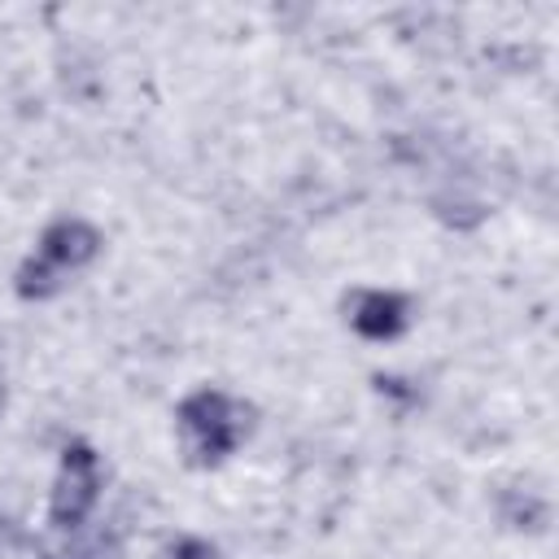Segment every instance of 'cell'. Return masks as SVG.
Here are the masks:
<instances>
[{"label": "cell", "instance_id": "obj_1", "mask_svg": "<svg viewBox=\"0 0 559 559\" xmlns=\"http://www.w3.org/2000/svg\"><path fill=\"white\" fill-rule=\"evenodd\" d=\"M179 432H183V445H188L192 463H201V467L218 463L249 432V406L231 402L218 389H201V393L179 402Z\"/></svg>", "mask_w": 559, "mask_h": 559}, {"label": "cell", "instance_id": "obj_2", "mask_svg": "<svg viewBox=\"0 0 559 559\" xmlns=\"http://www.w3.org/2000/svg\"><path fill=\"white\" fill-rule=\"evenodd\" d=\"M96 493H100V463L92 454V445L74 441L66 445L61 454V476L52 485V498H48V515L57 528H79L87 520V511L96 507Z\"/></svg>", "mask_w": 559, "mask_h": 559}, {"label": "cell", "instance_id": "obj_3", "mask_svg": "<svg viewBox=\"0 0 559 559\" xmlns=\"http://www.w3.org/2000/svg\"><path fill=\"white\" fill-rule=\"evenodd\" d=\"M96 253H100V236H96V227L83 223V218H57V223L44 231V240H39V258H44L48 266H57L61 275L87 266Z\"/></svg>", "mask_w": 559, "mask_h": 559}, {"label": "cell", "instance_id": "obj_4", "mask_svg": "<svg viewBox=\"0 0 559 559\" xmlns=\"http://www.w3.org/2000/svg\"><path fill=\"white\" fill-rule=\"evenodd\" d=\"M411 306H406V297H397V293H354V301H349V323H354V332L358 336H367V341H393L402 328H406V314Z\"/></svg>", "mask_w": 559, "mask_h": 559}, {"label": "cell", "instance_id": "obj_5", "mask_svg": "<svg viewBox=\"0 0 559 559\" xmlns=\"http://www.w3.org/2000/svg\"><path fill=\"white\" fill-rule=\"evenodd\" d=\"M61 284H66V275H61L57 266H48L39 253L26 258L22 271H17V293H22L26 301H44V297H52Z\"/></svg>", "mask_w": 559, "mask_h": 559}, {"label": "cell", "instance_id": "obj_6", "mask_svg": "<svg viewBox=\"0 0 559 559\" xmlns=\"http://www.w3.org/2000/svg\"><path fill=\"white\" fill-rule=\"evenodd\" d=\"M502 520L511 528H542L546 524V502L524 493V489H507L502 493Z\"/></svg>", "mask_w": 559, "mask_h": 559}, {"label": "cell", "instance_id": "obj_7", "mask_svg": "<svg viewBox=\"0 0 559 559\" xmlns=\"http://www.w3.org/2000/svg\"><path fill=\"white\" fill-rule=\"evenodd\" d=\"M432 210H437V218L450 223V227H476V223L485 218L480 201H463V197H437Z\"/></svg>", "mask_w": 559, "mask_h": 559}, {"label": "cell", "instance_id": "obj_8", "mask_svg": "<svg viewBox=\"0 0 559 559\" xmlns=\"http://www.w3.org/2000/svg\"><path fill=\"white\" fill-rule=\"evenodd\" d=\"M122 555V546H118V537L114 533H96L92 542H83V546H74V550H66L61 559H118Z\"/></svg>", "mask_w": 559, "mask_h": 559}, {"label": "cell", "instance_id": "obj_9", "mask_svg": "<svg viewBox=\"0 0 559 559\" xmlns=\"http://www.w3.org/2000/svg\"><path fill=\"white\" fill-rule=\"evenodd\" d=\"M166 559H214V550H210L205 542H197V537H183L179 546H170Z\"/></svg>", "mask_w": 559, "mask_h": 559}]
</instances>
